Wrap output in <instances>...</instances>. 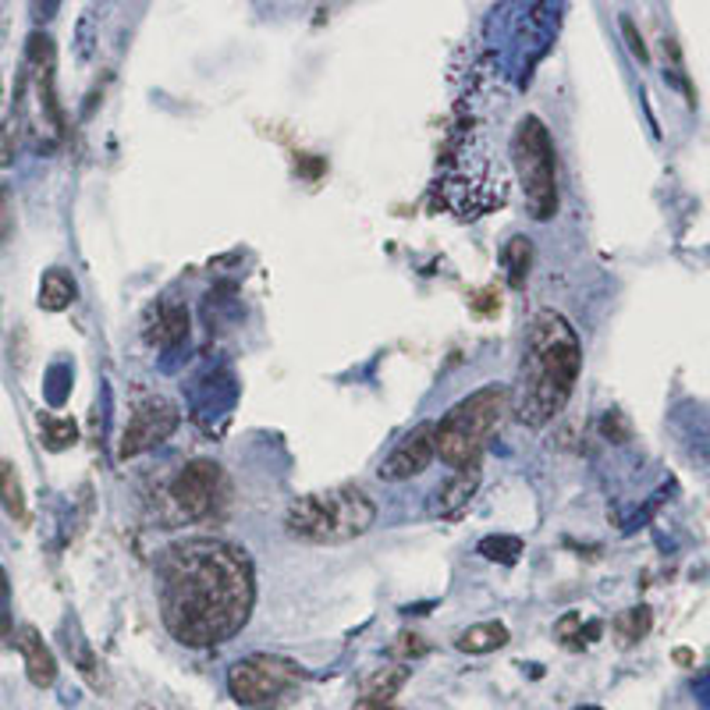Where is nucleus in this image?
I'll list each match as a JSON object with an SVG mask.
<instances>
[{"instance_id": "f257e3e1", "label": "nucleus", "mask_w": 710, "mask_h": 710, "mask_svg": "<svg viewBox=\"0 0 710 710\" xmlns=\"http://www.w3.org/2000/svg\"><path fill=\"white\" fill-rule=\"evenodd\" d=\"M157 601L164 629L181 647L207 650L249 625L256 572L249 554L220 536H189L157 562Z\"/></svg>"}, {"instance_id": "f03ea898", "label": "nucleus", "mask_w": 710, "mask_h": 710, "mask_svg": "<svg viewBox=\"0 0 710 710\" xmlns=\"http://www.w3.org/2000/svg\"><path fill=\"white\" fill-rule=\"evenodd\" d=\"M579 369H583V345H579L569 316L558 309H540L526 331V348H522L512 391V413L519 423L540 430L554 416H562L575 391Z\"/></svg>"}, {"instance_id": "7ed1b4c3", "label": "nucleus", "mask_w": 710, "mask_h": 710, "mask_svg": "<svg viewBox=\"0 0 710 710\" xmlns=\"http://www.w3.org/2000/svg\"><path fill=\"white\" fill-rule=\"evenodd\" d=\"M373 522H377V504L359 487L342 483V487L295 497L285 512V533L303 544H348L369 533Z\"/></svg>"}, {"instance_id": "20e7f679", "label": "nucleus", "mask_w": 710, "mask_h": 710, "mask_svg": "<svg viewBox=\"0 0 710 710\" xmlns=\"http://www.w3.org/2000/svg\"><path fill=\"white\" fill-rule=\"evenodd\" d=\"M512 413V387L504 384H487L473 391L470 398L455 402L441 423H434V452L441 455L444 465L452 470H465L476 465L487 441L497 434Z\"/></svg>"}, {"instance_id": "39448f33", "label": "nucleus", "mask_w": 710, "mask_h": 710, "mask_svg": "<svg viewBox=\"0 0 710 710\" xmlns=\"http://www.w3.org/2000/svg\"><path fill=\"white\" fill-rule=\"evenodd\" d=\"M515 175L526 196V210L533 220H551L558 214V154L548 125L536 115H526L512 136Z\"/></svg>"}, {"instance_id": "423d86ee", "label": "nucleus", "mask_w": 710, "mask_h": 710, "mask_svg": "<svg viewBox=\"0 0 710 710\" xmlns=\"http://www.w3.org/2000/svg\"><path fill=\"white\" fill-rule=\"evenodd\" d=\"M303 679L306 676L298 671V664L285 658H270V653H253V658H241L228 668L231 697L249 710L285 707L298 693Z\"/></svg>"}, {"instance_id": "0eeeda50", "label": "nucleus", "mask_w": 710, "mask_h": 710, "mask_svg": "<svg viewBox=\"0 0 710 710\" xmlns=\"http://www.w3.org/2000/svg\"><path fill=\"white\" fill-rule=\"evenodd\" d=\"M228 494V483H224V470L210 458H193L189 465L167 480L164 487V504L171 509V519L167 522H189V519H207L214 515V509Z\"/></svg>"}, {"instance_id": "6e6552de", "label": "nucleus", "mask_w": 710, "mask_h": 710, "mask_svg": "<svg viewBox=\"0 0 710 710\" xmlns=\"http://www.w3.org/2000/svg\"><path fill=\"white\" fill-rule=\"evenodd\" d=\"M178 423H181V413H178V405L171 398L142 395L132 405V416H128V423H125L118 455L121 458H136V455L149 452V447H157L160 441L171 437L178 430Z\"/></svg>"}, {"instance_id": "1a4fd4ad", "label": "nucleus", "mask_w": 710, "mask_h": 710, "mask_svg": "<svg viewBox=\"0 0 710 710\" xmlns=\"http://www.w3.org/2000/svg\"><path fill=\"white\" fill-rule=\"evenodd\" d=\"M434 458H437V452H434V423H420V426L408 430V434L395 447H391L387 458L381 462L377 476L384 483H405V480L420 476Z\"/></svg>"}, {"instance_id": "9d476101", "label": "nucleus", "mask_w": 710, "mask_h": 710, "mask_svg": "<svg viewBox=\"0 0 710 710\" xmlns=\"http://www.w3.org/2000/svg\"><path fill=\"white\" fill-rule=\"evenodd\" d=\"M476 491H480V462L465 465V470H455L452 480H444L441 487L430 494V515H441V519L458 515L465 504L473 501Z\"/></svg>"}, {"instance_id": "9b49d317", "label": "nucleus", "mask_w": 710, "mask_h": 710, "mask_svg": "<svg viewBox=\"0 0 710 710\" xmlns=\"http://www.w3.org/2000/svg\"><path fill=\"white\" fill-rule=\"evenodd\" d=\"M18 647L26 653V671H29V682L36 689H50L58 682V658H53V650L43 643V637L36 632L32 625H26L18 632Z\"/></svg>"}, {"instance_id": "f8f14e48", "label": "nucleus", "mask_w": 710, "mask_h": 710, "mask_svg": "<svg viewBox=\"0 0 710 710\" xmlns=\"http://www.w3.org/2000/svg\"><path fill=\"white\" fill-rule=\"evenodd\" d=\"M146 338L154 345H160V348L181 345L185 338H189V309L175 306V303L157 306L154 316H149V324H146Z\"/></svg>"}, {"instance_id": "ddd939ff", "label": "nucleus", "mask_w": 710, "mask_h": 710, "mask_svg": "<svg viewBox=\"0 0 710 710\" xmlns=\"http://www.w3.org/2000/svg\"><path fill=\"white\" fill-rule=\"evenodd\" d=\"M75 298H79V285H75V277L61 267H50L40 277V309L47 313H61L68 309Z\"/></svg>"}, {"instance_id": "4468645a", "label": "nucleus", "mask_w": 710, "mask_h": 710, "mask_svg": "<svg viewBox=\"0 0 710 710\" xmlns=\"http://www.w3.org/2000/svg\"><path fill=\"white\" fill-rule=\"evenodd\" d=\"M509 625L504 622H480V625H470L465 632H458L455 647L465 650V653H491V650H501L504 643H509Z\"/></svg>"}, {"instance_id": "2eb2a0df", "label": "nucleus", "mask_w": 710, "mask_h": 710, "mask_svg": "<svg viewBox=\"0 0 710 710\" xmlns=\"http://www.w3.org/2000/svg\"><path fill=\"white\" fill-rule=\"evenodd\" d=\"M408 679V668L395 664V668H384L381 676H373V682L366 686V697L359 703V710H384L391 700H395V693L405 686Z\"/></svg>"}, {"instance_id": "dca6fc26", "label": "nucleus", "mask_w": 710, "mask_h": 710, "mask_svg": "<svg viewBox=\"0 0 710 710\" xmlns=\"http://www.w3.org/2000/svg\"><path fill=\"white\" fill-rule=\"evenodd\" d=\"M501 264L509 270V285L522 288L530 277V267H533V241L526 235H512L501 249Z\"/></svg>"}, {"instance_id": "f3484780", "label": "nucleus", "mask_w": 710, "mask_h": 710, "mask_svg": "<svg viewBox=\"0 0 710 710\" xmlns=\"http://www.w3.org/2000/svg\"><path fill=\"white\" fill-rule=\"evenodd\" d=\"M0 504H4V512H8L11 519H18V522H22V519L29 515L22 476H18V470H14V465H11L4 455H0Z\"/></svg>"}, {"instance_id": "a211bd4d", "label": "nucleus", "mask_w": 710, "mask_h": 710, "mask_svg": "<svg viewBox=\"0 0 710 710\" xmlns=\"http://www.w3.org/2000/svg\"><path fill=\"white\" fill-rule=\"evenodd\" d=\"M476 551H480L483 558H487V562L515 565L526 548H522V540H519V536H504V533H497V536H483Z\"/></svg>"}, {"instance_id": "6ab92c4d", "label": "nucleus", "mask_w": 710, "mask_h": 710, "mask_svg": "<svg viewBox=\"0 0 710 710\" xmlns=\"http://www.w3.org/2000/svg\"><path fill=\"white\" fill-rule=\"evenodd\" d=\"M22 118L11 115L4 125H0V167H8L18 157V146H22Z\"/></svg>"}, {"instance_id": "aec40b11", "label": "nucleus", "mask_w": 710, "mask_h": 710, "mask_svg": "<svg viewBox=\"0 0 710 710\" xmlns=\"http://www.w3.org/2000/svg\"><path fill=\"white\" fill-rule=\"evenodd\" d=\"M647 629H650V611H647V608H632V611H625L622 619H619V637H622L625 643L643 640Z\"/></svg>"}, {"instance_id": "412c9836", "label": "nucleus", "mask_w": 710, "mask_h": 710, "mask_svg": "<svg viewBox=\"0 0 710 710\" xmlns=\"http://www.w3.org/2000/svg\"><path fill=\"white\" fill-rule=\"evenodd\" d=\"M47 444L53 447V452L75 444V423L71 420H47Z\"/></svg>"}, {"instance_id": "4be33fe9", "label": "nucleus", "mask_w": 710, "mask_h": 710, "mask_svg": "<svg viewBox=\"0 0 710 710\" xmlns=\"http://www.w3.org/2000/svg\"><path fill=\"white\" fill-rule=\"evenodd\" d=\"M11 231H14V203H11L8 181H0V246L11 238Z\"/></svg>"}, {"instance_id": "5701e85b", "label": "nucleus", "mask_w": 710, "mask_h": 710, "mask_svg": "<svg viewBox=\"0 0 710 710\" xmlns=\"http://www.w3.org/2000/svg\"><path fill=\"white\" fill-rule=\"evenodd\" d=\"M11 637V586H8V572L0 569V643H8Z\"/></svg>"}, {"instance_id": "b1692460", "label": "nucleus", "mask_w": 710, "mask_h": 710, "mask_svg": "<svg viewBox=\"0 0 710 710\" xmlns=\"http://www.w3.org/2000/svg\"><path fill=\"white\" fill-rule=\"evenodd\" d=\"M622 36H625V43H629V50H632V58H640V61L647 65V61H650V50H647L643 36L637 32V22H632L629 14H622Z\"/></svg>"}, {"instance_id": "393cba45", "label": "nucleus", "mask_w": 710, "mask_h": 710, "mask_svg": "<svg viewBox=\"0 0 710 710\" xmlns=\"http://www.w3.org/2000/svg\"><path fill=\"white\" fill-rule=\"evenodd\" d=\"M391 653H395V658H420V653H426V643H423V637H416V632H402L398 643L391 647Z\"/></svg>"}, {"instance_id": "a878e982", "label": "nucleus", "mask_w": 710, "mask_h": 710, "mask_svg": "<svg viewBox=\"0 0 710 710\" xmlns=\"http://www.w3.org/2000/svg\"><path fill=\"white\" fill-rule=\"evenodd\" d=\"M579 710H583V707H579ZM586 710H596V707H586Z\"/></svg>"}]
</instances>
